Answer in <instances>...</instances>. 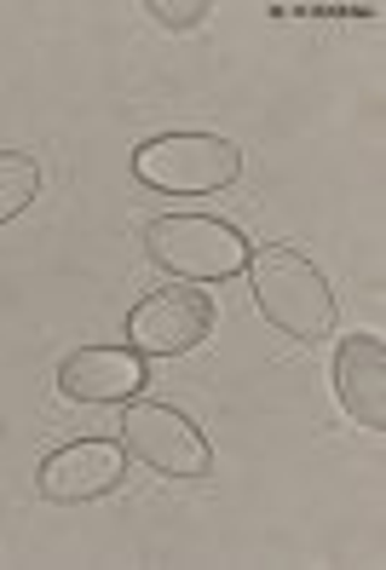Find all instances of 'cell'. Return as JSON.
<instances>
[{
  "instance_id": "9",
  "label": "cell",
  "mask_w": 386,
  "mask_h": 570,
  "mask_svg": "<svg viewBox=\"0 0 386 570\" xmlns=\"http://www.w3.org/2000/svg\"><path fill=\"white\" fill-rule=\"evenodd\" d=\"M41 196V161L29 150H0V225L18 219Z\"/></svg>"
},
{
  "instance_id": "8",
  "label": "cell",
  "mask_w": 386,
  "mask_h": 570,
  "mask_svg": "<svg viewBox=\"0 0 386 570\" xmlns=\"http://www.w3.org/2000/svg\"><path fill=\"white\" fill-rule=\"evenodd\" d=\"M335 397L364 432H386V346H380V334H346L335 346Z\"/></svg>"
},
{
  "instance_id": "5",
  "label": "cell",
  "mask_w": 386,
  "mask_h": 570,
  "mask_svg": "<svg viewBox=\"0 0 386 570\" xmlns=\"http://www.w3.org/2000/svg\"><path fill=\"white\" fill-rule=\"evenodd\" d=\"M121 334H127V346H133L139 357H185V352H197L214 334V299L197 283L156 288V294H145L139 306L127 312Z\"/></svg>"
},
{
  "instance_id": "7",
  "label": "cell",
  "mask_w": 386,
  "mask_h": 570,
  "mask_svg": "<svg viewBox=\"0 0 386 570\" xmlns=\"http://www.w3.org/2000/svg\"><path fill=\"white\" fill-rule=\"evenodd\" d=\"M150 386V357H139L133 346H76L58 363V392L70 404H133Z\"/></svg>"
},
{
  "instance_id": "2",
  "label": "cell",
  "mask_w": 386,
  "mask_h": 570,
  "mask_svg": "<svg viewBox=\"0 0 386 570\" xmlns=\"http://www.w3.org/2000/svg\"><path fill=\"white\" fill-rule=\"evenodd\" d=\"M248 237L214 214H156L145 219V259L179 283H231L248 265Z\"/></svg>"
},
{
  "instance_id": "3",
  "label": "cell",
  "mask_w": 386,
  "mask_h": 570,
  "mask_svg": "<svg viewBox=\"0 0 386 570\" xmlns=\"http://www.w3.org/2000/svg\"><path fill=\"white\" fill-rule=\"evenodd\" d=\"M133 179L162 196H214L243 179V150L219 132H162L133 150Z\"/></svg>"
},
{
  "instance_id": "1",
  "label": "cell",
  "mask_w": 386,
  "mask_h": 570,
  "mask_svg": "<svg viewBox=\"0 0 386 570\" xmlns=\"http://www.w3.org/2000/svg\"><path fill=\"white\" fill-rule=\"evenodd\" d=\"M243 272H248V288H254V306H260V317L277 334L306 341V346L335 334V288L300 248L266 243V248L248 254Z\"/></svg>"
},
{
  "instance_id": "10",
  "label": "cell",
  "mask_w": 386,
  "mask_h": 570,
  "mask_svg": "<svg viewBox=\"0 0 386 570\" xmlns=\"http://www.w3.org/2000/svg\"><path fill=\"white\" fill-rule=\"evenodd\" d=\"M145 12H156V23H168V29H197L214 7L208 0H190V7H179V0H150Z\"/></svg>"
},
{
  "instance_id": "6",
  "label": "cell",
  "mask_w": 386,
  "mask_h": 570,
  "mask_svg": "<svg viewBox=\"0 0 386 570\" xmlns=\"http://www.w3.org/2000/svg\"><path fill=\"white\" fill-rule=\"evenodd\" d=\"M127 484V450L116 439H76L41 461L36 490L41 501H58V508H87V501H105Z\"/></svg>"
},
{
  "instance_id": "4",
  "label": "cell",
  "mask_w": 386,
  "mask_h": 570,
  "mask_svg": "<svg viewBox=\"0 0 386 570\" xmlns=\"http://www.w3.org/2000/svg\"><path fill=\"white\" fill-rule=\"evenodd\" d=\"M116 426H121V450L133 461H145L150 473H162V479H208L214 473L208 432L190 421L185 410H174V404L133 397Z\"/></svg>"
}]
</instances>
